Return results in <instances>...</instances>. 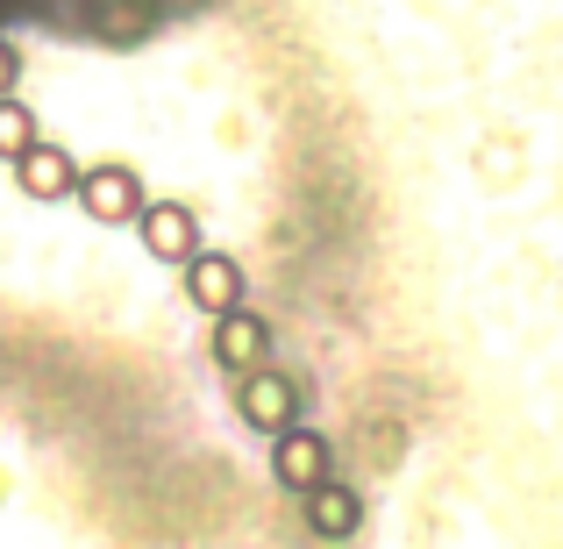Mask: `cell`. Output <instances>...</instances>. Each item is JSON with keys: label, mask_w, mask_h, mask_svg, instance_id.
I'll return each instance as SVG.
<instances>
[{"label": "cell", "mask_w": 563, "mask_h": 549, "mask_svg": "<svg viewBox=\"0 0 563 549\" xmlns=\"http://www.w3.org/2000/svg\"><path fill=\"white\" fill-rule=\"evenodd\" d=\"M29 143H36V114H29L14 94H0V157L14 165V157H22Z\"/></svg>", "instance_id": "9c48e42d"}, {"label": "cell", "mask_w": 563, "mask_h": 549, "mask_svg": "<svg viewBox=\"0 0 563 549\" xmlns=\"http://www.w3.org/2000/svg\"><path fill=\"white\" fill-rule=\"evenodd\" d=\"M14 79H22V57H14V43H0V94H14Z\"/></svg>", "instance_id": "30bf717a"}, {"label": "cell", "mask_w": 563, "mask_h": 549, "mask_svg": "<svg viewBox=\"0 0 563 549\" xmlns=\"http://www.w3.org/2000/svg\"><path fill=\"white\" fill-rule=\"evenodd\" d=\"M329 464H335V442L321 436V428L292 421V428L272 436V479L286 485V493H314V485L329 479Z\"/></svg>", "instance_id": "3957f363"}, {"label": "cell", "mask_w": 563, "mask_h": 549, "mask_svg": "<svg viewBox=\"0 0 563 549\" xmlns=\"http://www.w3.org/2000/svg\"><path fill=\"white\" fill-rule=\"evenodd\" d=\"M235 414H243L257 436H278V428H292L300 421V385L292 378H278V371H264V364H250V371H235Z\"/></svg>", "instance_id": "7a4b0ae2"}, {"label": "cell", "mask_w": 563, "mask_h": 549, "mask_svg": "<svg viewBox=\"0 0 563 549\" xmlns=\"http://www.w3.org/2000/svg\"><path fill=\"white\" fill-rule=\"evenodd\" d=\"M71 200L86 207V215L100 221V229H129V221L151 207V193H143V179L129 165H86L79 172V193Z\"/></svg>", "instance_id": "6da1fadb"}, {"label": "cell", "mask_w": 563, "mask_h": 549, "mask_svg": "<svg viewBox=\"0 0 563 549\" xmlns=\"http://www.w3.org/2000/svg\"><path fill=\"white\" fill-rule=\"evenodd\" d=\"M136 235H143V250H151L157 264H186L192 250H200V215L179 200H151L136 215Z\"/></svg>", "instance_id": "8992f818"}, {"label": "cell", "mask_w": 563, "mask_h": 549, "mask_svg": "<svg viewBox=\"0 0 563 549\" xmlns=\"http://www.w3.org/2000/svg\"><path fill=\"white\" fill-rule=\"evenodd\" d=\"M207 350H214L221 371H250L272 358V321L257 315V307H229V315H214V336H207Z\"/></svg>", "instance_id": "5b68a950"}, {"label": "cell", "mask_w": 563, "mask_h": 549, "mask_svg": "<svg viewBox=\"0 0 563 549\" xmlns=\"http://www.w3.org/2000/svg\"><path fill=\"white\" fill-rule=\"evenodd\" d=\"M79 157L71 151H51V143H29L22 157H14V186L29 193V200H43V207H57V200H71L79 193Z\"/></svg>", "instance_id": "52a82bcc"}, {"label": "cell", "mask_w": 563, "mask_h": 549, "mask_svg": "<svg viewBox=\"0 0 563 549\" xmlns=\"http://www.w3.org/2000/svg\"><path fill=\"white\" fill-rule=\"evenodd\" d=\"M300 499H307V528H314L321 542H343V536L364 528V499L350 493V485H335V479H321L314 493H300Z\"/></svg>", "instance_id": "ba28073f"}, {"label": "cell", "mask_w": 563, "mask_h": 549, "mask_svg": "<svg viewBox=\"0 0 563 549\" xmlns=\"http://www.w3.org/2000/svg\"><path fill=\"white\" fill-rule=\"evenodd\" d=\"M179 278H186V300L200 307L207 321L250 300V278H243V264H235V257H221V250H192V257L179 264Z\"/></svg>", "instance_id": "277c9868"}]
</instances>
